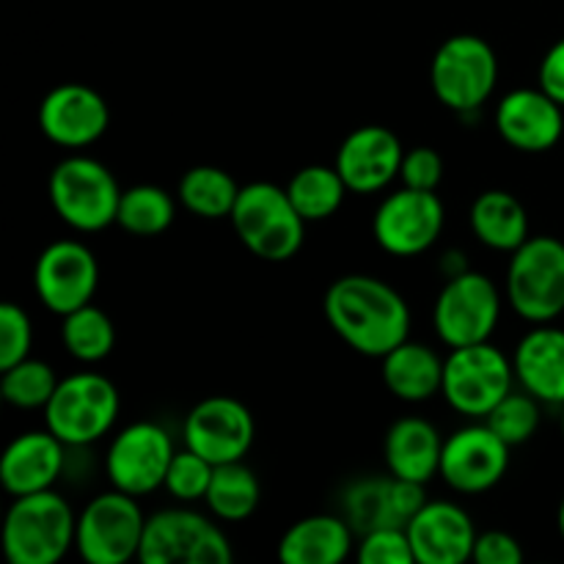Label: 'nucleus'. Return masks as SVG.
Instances as JSON below:
<instances>
[{"instance_id": "nucleus-1", "label": "nucleus", "mask_w": 564, "mask_h": 564, "mask_svg": "<svg viewBox=\"0 0 564 564\" xmlns=\"http://www.w3.org/2000/svg\"><path fill=\"white\" fill-rule=\"evenodd\" d=\"M323 312L334 334L369 358H383L411 334V308L405 297L367 273L341 275L328 286Z\"/></svg>"}, {"instance_id": "nucleus-2", "label": "nucleus", "mask_w": 564, "mask_h": 564, "mask_svg": "<svg viewBox=\"0 0 564 564\" xmlns=\"http://www.w3.org/2000/svg\"><path fill=\"white\" fill-rule=\"evenodd\" d=\"M77 516L53 488L17 496L3 521V554L11 564H58L75 549Z\"/></svg>"}, {"instance_id": "nucleus-3", "label": "nucleus", "mask_w": 564, "mask_h": 564, "mask_svg": "<svg viewBox=\"0 0 564 564\" xmlns=\"http://www.w3.org/2000/svg\"><path fill=\"white\" fill-rule=\"evenodd\" d=\"M229 220L242 246L264 262L292 259L306 237V220L295 209L286 187L273 182L242 185Z\"/></svg>"}, {"instance_id": "nucleus-4", "label": "nucleus", "mask_w": 564, "mask_h": 564, "mask_svg": "<svg viewBox=\"0 0 564 564\" xmlns=\"http://www.w3.org/2000/svg\"><path fill=\"white\" fill-rule=\"evenodd\" d=\"M55 215L75 231H102L116 224L121 187L108 165L86 154L64 158L47 182Z\"/></svg>"}, {"instance_id": "nucleus-5", "label": "nucleus", "mask_w": 564, "mask_h": 564, "mask_svg": "<svg viewBox=\"0 0 564 564\" xmlns=\"http://www.w3.org/2000/svg\"><path fill=\"white\" fill-rule=\"evenodd\" d=\"M516 367L490 341L466 345L449 350L444 358V394L446 405L471 422H485L488 413L505 400L516 386Z\"/></svg>"}, {"instance_id": "nucleus-6", "label": "nucleus", "mask_w": 564, "mask_h": 564, "mask_svg": "<svg viewBox=\"0 0 564 564\" xmlns=\"http://www.w3.org/2000/svg\"><path fill=\"white\" fill-rule=\"evenodd\" d=\"M119 408V391L105 375L75 372L55 386L44 405V424L69 449L88 446L113 430Z\"/></svg>"}, {"instance_id": "nucleus-7", "label": "nucleus", "mask_w": 564, "mask_h": 564, "mask_svg": "<svg viewBox=\"0 0 564 564\" xmlns=\"http://www.w3.org/2000/svg\"><path fill=\"white\" fill-rule=\"evenodd\" d=\"M507 301L512 312L534 325L554 323L564 312V242L556 237H529L510 253Z\"/></svg>"}, {"instance_id": "nucleus-8", "label": "nucleus", "mask_w": 564, "mask_h": 564, "mask_svg": "<svg viewBox=\"0 0 564 564\" xmlns=\"http://www.w3.org/2000/svg\"><path fill=\"white\" fill-rule=\"evenodd\" d=\"M499 83V58L482 36L457 33L449 36L433 55L430 86L455 113L466 116L482 108Z\"/></svg>"}, {"instance_id": "nucleus-9", "label": "nucleus", "mask_w": 564, "mask_h": 564, "mask_svg": "<svg viewBox=\"0 0 564 564\" xmlns=\"http://www.w3.org/2000/svg\"><path fill=\"white\" fill-rule=\"evenodd\" d=\"M143 529L147 516L135 496L110 488L77 516L75 549L88 564H127L141 554Z\"/></svg>"}, {"instance_id": "nucleus-10", "label": "nucleus", "mask_w": 564, "mask_h": 564, "mask_svg": "<svg viewBox=\"0 0 564 564\" xmlns=\"http://www.w3.org/2000/svg\"><path fill=\"white\" fill-rule=\"evenodd\" d=\"M138 560L143 564H229L235 551L218 523L187 507H174L147 518Z\"/></svg>"}, {"instance_id": "nucleus-11", "label": "nucleus", "mask_w": 564, "mask_h": 564, "mask_svg": "<svg viewBox=\"0 0 564 564\" xmlns=\"http://www.w3.org/2000/svg\"><path fill=\"white\" fill-rule=\"evenodd\" d=\"M501 317V292L477 270L449 275L435 297L433 328L449 350L490 341Z\"/></svg>"}, {"instance_id": "nucleus-12", "label": "nucleus", "mask_w": 564, "mask_h": 564, "mask_svg": "<svg viewBox=\"0 0 564 564\" xmlns=\"http://www.w3.org/2000/svg\"><path fill=\"white\" fill-rule=\"evenodd\" d=\"M174 455V438L165 427L154 422L127 424L110 441L105 474L116 490L141 499L163 488Z\"/></svg>"}, {"instance_id": "nucleus-13", "label": "nucleus", "mask_w": 564, "mask_h": 564, "mask_svg": "<svg viewBox=\"0 0 564 564\" xmlns=\"http://www.w3.org/2000/svg\"><path fill=\"white\" fill-rule=\"evenodd\" d=\"M444 224L446 213L438 193L402 185L380 202L372 218V235L391 257H419L438 242Z\"/></svg>"}, {"instance_id": "nucleus-14", "label": "nucleus", "mask_w": 564, "mask_h": 564, "mask_svg": "<svg viewBox=\"0 0 564 564\" xmlns=\"http://www.w3.org/2000/svg\"><path fill=\"white\" fill-rule=\"evenodd\" d=\"M510 449L512 446L485 422L466 424L444 438L438 477L457 494H485L505 479L510 468Z\"/></svg>"}, {"instance_id": "nucleus-15", "label": "nucleus", "mask_w": 564, "mask_h": 564, "mask_svg": "<svg viewBox=\"0 0 564 564\" xmlns=\"http://www.w3.org/2000/svg\"><path fill=\"white\" fill-rule=\"evenodd\" d=\"M99 284L97 257L77 240H55L39 253L33 264L36 297L58 317L91 303Z\"/></svg>"}, {"instance_id": "nucleus-16", "label": "nucleus", "mask_w": 564, "mask_h": 564, "mask_svg": "<svg viewBox=\"0 0 564 564\" xmlns=\"http://www.w3.org/2000/svg\"><path fill=\"white\" fill-rule=\"evenodd\" d=\"M257 435L251 411L235 397H207L191 408L182 427L187 449L207 457L213 466L237 463L248 455Z\"/></svg>"}, {"instance_id": "nucleus-17", "label": "nucleus", "mask_w": 564, "mask_h": 564, "mask_svg": "<svg viewBox=\"0 0 564 564\" xmlns=\"http://www.w3.org/2000/svg\"><path fill=\"white\" fill-rule=\"evenodd\" d=\"M110 124V108L102 94L83 83H64L44 94L39 105V130L64 149L97 143Z\"/></svg>"}, {"instance_id": "nucleus-18", "label": "nucleus", "mask_w": 564, "mask_h": 564, "mask_svg": "<svg viewBox=\"0 0 564 564\" xmlns=\"http://www.w3.org/2000/svg\"><path fill=\"white\" fill-rule=\"evenodd\" d=\"M405 149L397 132L380 124H364L341 141L336 152V171L345 180L347 191L358 196H372L400 180Z\"/></svg>"}, {"instance_id": "nucleus-19", "label": "nucleus", "mask_w": 564, "mask_h": 564, "mask_svg": "<svg viewBox=\"0 0 564 564\" xmlns=\"http://www.w3.org/2000/svg\"><path fill=\"white\" fill-rule=\"evenodd\" d=\"M494 124L507 147L527 154H543L562 141L564 108L540 86L516 88L499 99Z\"/></svg>"}, {"instance_id": "nucleus-20", "label": "nucleus", "mask_w": 564, "mask_h": 564, "mask_svg": "<svg viewBox=\"0 0 564 564\" xmlns=\"http://www.w3.org/2000/svg\"><path fill=\"white\" fill-rule=\"evenodd\" d=\"M424 485L389 477H364L345 490V518L356 534L383 527H408L424 507Z\"/></svg>"}, {"instance_id": "nucleus-21", "label": "nucleus", "mask_w": 564, "mask_h": 564, "mask_svg": "<svg viewBox=\"0 0 564 564\" xmlns=\"http://www.w3.org/2000/svg\"><path fill=\"white\" fill-rule=\"evenodd\" d=\"M405 529L419 564L468 562L479 534L471 516L455 501H424Z\"/></svg>"}, {"instance_id": "nucleus-22", "label": "nucleus", "mask_w": 564, "mask_h": 564, "mask_svg": "<svg viewBox=\"0 0 564 564\" xmlns=\"http://www.w3.org/2000/svg\"><path fill=\"white\" fill-rule=\"evenodd\" d=\"M69 446L55 438L50 430L22 433L6 446L0 457V482L9 496H31L50 490L66 466Z\"/></svg>"}, {"instance_id": "nucleus-23", "label": "nucleus", "mask_w": 564, "mask_h": 564, "mask_svg": "<svg viewBox=\"0 0 564 564\" xmlns=\"http://www.w3.org/2000/svg\"><path fill=\"white\" fill-rule=\"evenodd\" d=\"M516 380L545 405H564V330L534 325L512 352Z\"/></svg>"}, {"instance_id": "nucleus-24", "label": "nucleus", "mask_w": 564, "mask_h": 564, "mask_svg": "<svg viewBox=\"0 0 564 564\" xmlns=\"http://www.w3.org/2000/svg\"><path fill=\"white\" fill-rule=\"evenodd\" d=\"M441 452H444V438L422 416L397 419L389 427L383 441V457L389 474L411 482L427 485L441 474Z\"/></svg>"}, {"instance_id": "nucleus-25", "label": "nucleus", "mask_w": 564, "mask_h": 564, "mask_svg": "<svg viewBox=\"0 0 564 564\" xmlns=\"http://www.w3.org/2000/svg\"><path fill=\"white\" fill-rule=\"evenodd\" d=\"M352 527L345 516H308L292 523L279 540L286 564H341L352 551Z\"/></svg>"}, {"instance_id": "nucleus-26", "label": "nucleus", "mask_w": 564, "mask_h": 564, "mask_svg": "<svg viewBox=\"0 0 564 564\" xmlns=\"http://www.w3.org/2000/svg\"><path fill=\"white\" fill-rule=\"evenodd\" d=\"M383 383L402 402L433 400L444 389V358L422 341L405 339L383 356Z\"/></svg>"}, {"instance_id": "nucleus-27", "label": "nucleus", "mask_w": 564, "mask_h": 564, "mask_svg": "<svg viewBox=\"0 0 564 564\" xmlns=\"http://www.w3.org/2000/svg\"><path fill=\"white\" fill-rule=\"evenodd\" d=\"M474 237L490 251L512 253L529 240V215L507 191H485L474 198L468 215Z\"/></svg>"}, {"instance_id": "nucleus-28", "label": "nucleus", "mask_w": 564, "mask_h": 564, "mask_svg": "<svg viewBox=\"0 0 564 564\" xmlns=\"http://www.w3.org/2000/svg\"><path fill=\"white\" fill-rule=\"evenodd\" d=\"M204 501L218 521L240 523L257 512L259 501H262V485L242 460L224 463V466H215L213 485H209Z\"/></svg>"}, {"instance_id": "nucleus-29", "label": "nucleus", "mask_w": 564, "mask_h": 564, "mask_svg": "<svg viewBox=\"0 0 564 564\" xmlns=\"http://www.w3.org/2000/svg\"><path fill=\"white\" fill-rule=\"evenodd\" d=\"M176 196H180L182 207L196 218L220 220L231 218V209L240 198V185L224 169L196 165V169L182 174Z\"/></svg>"}, {"instance_id": "nucleus-30", "label": "nucleus", "mask_w": 564, "mask_h": 564, "mask_svg": "<svg viewBox=\"0 0 564 564\" xmlns=\"http://www.w3.org/2000/svg\"><path fill=\"white\" fill-rule=\"evenodd\" d=\"M286 193H290L292 204L306 224H319V220H328L330 215L339 213L341 202L350 191H347L336 165L334 169L330 165H306L286 182Z\"/></svg>"}, {"instance_id": "nucleus-31", "label": "nucleus", "mask_w": 564, "mask_h": 564, "mask_svg": "<svg viewBox=\"0 0 564 564\" xmlns=\"http://www.w3.org/2000/svg\"><path fill=\"white\" fill-rule=\"evenodd\" d=\"M176 218V202L165 187L135 185L121 191L116 224L135 237H158L171 229Z\"/></svg>"}, {"instance_id": "nucleus-32", "label": "nucleus", "mask_w": 564, "mask_h": 564, "mask_svg": "<svg viewBox=\"0 0 564 564\" xmlns=\"http://www.w3.org/2000/svg\"><path fill=\"white\" fill-rule=\"evenodd\" d=\"M61 341L64 350L80 364H97L110 356L116 345V328L102 308L86 306L75 308L61 323Z\"/></svg>"}, {"instance_id": "nucleus-33", "label": "nucleus", "mask_w": 564, "mask_h": 564, "mask_svg": "<svg viewBox=\"0 0 564 564\" xmlns=\"http://www.w3.org/2000/svg\"><path fill=\"white\" fill-rule=\"evenodd\" d=\"M55 386H58V378L53 367L31 356L0 372V394L11 408H20V411H39L47 405Z\"/></svg>"}, {"instance_id": "nucleus-34", "label": "nucleus", "mask_w": 564, "mask_h": 564, "mask_svg": "<svg viewBox=\"0 0 564 564\" xmlns=\"http://www.w3.org/2000/svg\"><path fill=\"white\" fill-rule=\"evenodd\" d=\"M485 424L510 446L527 444L540 427V400H534L529 391L512 389L510 394L488 413Z\"/></svg>"}, {"instance_id": "nucleus-35", "label": "nucleus", "mask_w": 564, "mask_h": 564, "mask_svg": "<svg viewBox=\"0 0 564 564\" xmlns=\"http://www.w3.org/2000/svg\"><path fill=\"white\" fill-rule=\"evenodd\" d=\"M215 466L193 449L176 452L174 460H171L169 474H165L163 488L174 496L182 505H193L198 499H207V490L213 485Z\"/></svg>"}, {"instance_id": "nucleus-36", "label": "nucleus", "mask_w": 564, "mask_h": 564, "mask_svg": "<svg viewBox=\"0 0 564 564\" xmlns=\"http://www.w3.org/2000/svg\"><path fill=\"white\" fill-rule=\"evenodd\" d=\"M358 562L361 564H413L411 538L405 527H383L361 534L358 543Z\"/></svg>"}, {"instance_id": "nucleus-37", "label": "nucleus", "mask_w": 564, "mask_h": 564, "mask_svg": "<svg viewBox=\"0 0 564 564\" xmlns=\"http://www.w3.org/2000/svg\"><path fill=\"white\" fill-rule=\"evenodd\" d=\"M33 347L31 317L17 303L0 306V372L25 361Z\"/></svg>"}, {"instance_id": "nucleus-38", "label": "nucleus", "mask_w": 564, "mask_h": 564, "mask_svg": "<svg viewBox=\"0 0 564 564\" xmlns=\"http://www.w3.org/2000/svg\"><path fill=\"white\" fill-rule=\"evenodd\" d=\"M444 180V158L430 147H416L405 152L400 169V182L413 191H438Z\"/></svg>"}, {"instance_id": "nucleus-39", "label": "nucleus", "mask_w": 564, "mask_h": 564, "mask_svg": "<svg viewBox=\"0 0 564 564\" xmlns=\"http://www.w3.org/2000/svg\"><path fill=\"white\" fill-rule=\"evenodd\" d=\"M471 562L477 564H521L523 549L512 534L490 529V532H479L477 543H474Z\"/></svg>"}, {"instance_id": "nucleus-40", "label": "nucleus", "mask_w": 564, "mask_h": 564, "mask_svg": "<svg viewBox=\"0 0 564 564\" xmlns=\"http://www.w3.org/2000/svg\"><path fill=\"white\" fill-rule=\"evenodd\" d=\"M538 80H540V88H543L549 97H554L564 108V39H560L556 44H551L549 53L543 55Z\"/></svg>"}, {"instance_id": "nucleus-41", "label": "nucleus", "mask_w": 564, "mask_h": 564, "mask_svg": "<svg viewBox=\"0 0 564 564\" xmlns=\"http://www.w3.org/2000/svg\"><path fill=\"white\" fill-rule=\"evenodd\" d=\"M556 527H560V534H562V540H564V499H562V505H560V516H556Z\"/></svg>"}, {"instance_id": "nucleus-42", "label": "nucleus", "mask_w": 564, "mask_h": 564, "mask_svg": "<svg viewBox=\"0 0 564 564\" xmlns=\"http://www.w3.org/2000/svg\"><path fill=\"white\" fill-rule=\"evenodd\" d=\"M560 427H562V438H564V405H562V416H560Z\"/></svg>"}]
</instances>
